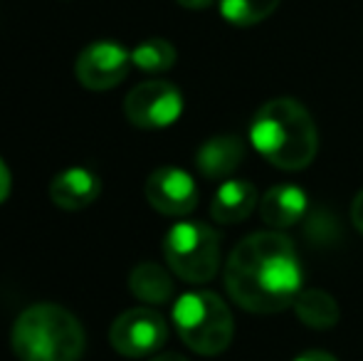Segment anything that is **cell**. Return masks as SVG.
Segmentation results:
<instances>
[{
  "mask_svg": "<svg viewBox=\"0 0 363 361\" xmlns=\"http://www.w3.org/2000/svg\"><path fill=\"white\" fill-rule=\"evenodd\" d=\"M151 361H188V359H186V357H181V354L168 352V354H158V357H153Z\"/></svg>",
  "mask_w": 363,
  "mask_h": 361,
  "instance_id": "obj_22",
  "label": "cell"
},
{
  "mask_svg": "<svg viewBox=\"0 0 363 361\" xmlns=\"http://www.w3.org/2000/svg\"><path fill=\"white\" fill-rule=\"evenodd\" d=\"M173 324L188 349L203 357H216L233 342L235 322L228 304L216 292H186L173 304Z\"/></svg>",
  "mask_w": 363,
  "mask_h": 361,
  "instance_id": "obj_4",
  "label": "cell"
},
{
  "mask_svg": "<svg viewBox=\"0 0 363 361\" xmlns=\"http://www.w3.org/2000/svg\"><path fill=\"white\" fill-rule=\"evenodd\" d=\"M220 15L235 28H252L277 10L279 0H218Z\"/></svg>",
  "mask_w": 363,
  "mask_h": 361,
  "instance_id": "obj_16",
  "label": "cell"
},
{
  "mask_svg": "<svg viewBox=\"0 0 363 361\" xmlns=\"http://www.w3.org/2000/svg\"><path fill=\"white\" fill-rule=\"evenodd\" d=\"M10 188H13V176H10V169L3 159H0V203L8 201Z\"/></svg>",
  "mask_w": 363,
  "mask_h": 361,
  "instance_id": "obj_18",
  "label": "cell"
},
{
  "mask_svg": "<svg viewBox=\"0 0 363 361\" xmlns=\"http://www.w3.org/2000/svg\"><path fill=\"white\" fill-rule=\"evenodd\" d=\"M124 114L136 129H168L183 114V94L176 84L148 79L126 94Z\"/></svg>",
  "mask_w": 363,
  "mask_h": 361,
  "instance_id": "obj_6",
  "label": "cell"
},
{
  "mask_svg": "<svg viewBox=\"0 0 363 361\" xmlns=\"http://www.w3.org/2000/svg\"><path fill=\"white\" fill-rule=\"evenodd\" d=\"M129 289L146 304H166L173 297V279L156 262H139L129 274Z\"/></svg>",
  "mask_w": 363,
  "mask_h": 361,
  "instance_id": "obj_14",
  "label": "cell"
},
{
  "mask_svg": "<svg viewBox=\"0 0 363 361\" xmlns=\"http://www.w3.org/2000/svg\"><path fill=\"white\" fill-rule=\"evenodd\" d=\"M131 65L134 62H131L129 50L111 40H99V43L86 45L79 52L74 62V74L84 89L106 91L124 82Z\"/></svg>",
  "mask_w": 363,
  "mask_h": 361,
  "instance_id": "obj_8",
  "label": "cell"
},
{
  "mask_svg": "<svg viewBox=\"0 0 363 361\" xmlns=\"http://www.w3.org/2000/svg\"><path fill=\"white\" fill-rule=\"evenodd\" d=\"M176 3L188 10H206V8H211L216 0H176Z\"/></svg>",
  "mask_w": 363,
  "mask_h": 361,
  "instance_id": "obj_21",
  "label": "cell"
},
{
  "mask_svg": "<svg viewBox=\"0 0 363 361\" xmlns=\"http://www.w3.org/2000/svg\"><path fill=\"white\" fill-rule=\"evenodd\" d=\"M146 201L153 211L163 216L181 218L196 211L198 206V188L188 171L176 166H161L146 179Z\"/></svg>",
  "mask_w": 363,
  "mask_h": 361,
  "instance_id": "obj_9",
  "label": "cell"
},
{
  "mask_svg": "<svg viewBox=\"0 0 363 361\" xmlns=\"http://www.w3.org/2000/svg\"><path fill=\"white\" fill-rule=\"evenodd\" d=\"M304 272L294 243L282 231L242 238L225 265V287L235 304L255 314H277L294 304Z\"/></svg>",
  "mask_w": 363,
  "mask_h": 361,
  "instance_id": "obj_1",
  "label": "cell"
},
{
  "mask_svg": "<svg viewBox=\"0 0 363 361\" xmlns=\"http://www.w3.org/2000/svg\"><path fill=\"white\" fill-rule=\"evenodd\" d=\"M168 339V324L156 309L134 307L114 319L109 329V344L121 357L139 359L158 352Z\"/></svg>",
  "mask_w": 363,
  "mask_h": 361,
  "instance_id": "obj_7",
  "label": "cell"
},
{
  "mask_svg": "<svg viewBox=\"0 0 363 361\" xmlns=\"http://www.w3.org/2000/svg\"><path fill=\"white\" fill-rule=\"evenodd\" d=\"M250 141L272 166L284 171H301L314 161L319 134L304 104L289 96L259 106L250 124Z\"/></svg>",
  "mask_w": 363,
  "mask_h": 361,
  "instance_id": "obj_2",
  "label": "cell"
},
{
  "mask_svg": "<svg viewBox=\"0 0 363 361\" xmlns=\"http://www.w3.org/2000/svg\"><path fill=\"white\" fill-rule=\"evenodd\" d=\"M10 347L20 361H79L86 337L69 309L38 302L18 314L10 332Z\"/></svg>",
  "mask_w": 363,
  "mask_h": 361,
  "instance_id": "obj_3",
  "label": "cell"
},
{
  "mask_svg": "<svg viewBox=\"0 0 363 361\" xmlns=\"http://www.w3.org/2000/svg\"><path fill=\"white\" fill-rule=\"evenodd\" d=\"M294 312L309 329H331L336 327L341 317V309L336 299L324 289H301L299 297L294 299Z\"/></svg>",
  "mask_w": 363,
  "mask_h": 361,
  "instance_id": "obj_15",
  "label": "cell"
},
{
  "mask_svg": "<svg viewBox=\"0 0 363 361\" xmlns=\"http://www.w3.org/2000/svg\"><path fill=\"white\" fill-rule=\"evenodd\" d=\"M294 361H339V359H334L331 354H326V352H304V354H299Z\"/></svg>",
  "mask_w": 363,
  "mask_h": 361,
  "instance_id": "obj_20",
  "label": "cell"
},
{
  "mask_svg": "<svg viewBox=\"0 0 363 361\" xmlns=\"http://www.w3.org/2000/svg\"><path fill=\"white\" fill-rule=\"evenodd\" d=\"M101 181L94 171L84 166H72V169L57 174L50 183V198L62 211H82L89 208L99 198Z\"/></svg>",
  "mask_w": 363,
  "mask_h": 361,
  "instance_id": "obj_10",
  "label": "cell"
},
{
  "mask_svg": "<svg viewBox=\"0 0 363 361\" xmlns=\"http://www.w3.org/2000/svg\"><path fill=\"white\" fill-rule=\"evenodd\" d=\"M131 62H134V67L148 74L166 72L176 65V48L163 38L144 40L131 50Z\"/></svg>",
  "mask_w": 363,
  "mask_h": 361,
  "instance_id": "obj_17",
  "label": "cell"
},
{
  "mask_svg": "<svg viewBox=\"0 0 363 361\" xmlns=\"http://www.w3.org/2000/svg\"><path fill=\"white\" fill-rule=\"evenodd\" d=\"M259 206L257 188L250 181H225L211 203V216L220 226L240 223Z\"/></svg>",
  "mask_w": 363,
  "mask_h": 361,
  "instance_id": "obj_13",
  "label": "cell"
},
{
  "mask_svg": "<svg viewBox=\"0 0 363 361\" xmlns=\"http://www.w3.org/2000/svg\"><path fill=\"white\" fill-rule=\"evenodd\" d=\"M306 193L301 191L294 183H279V186H272L259 201V216L267 223L272 231H284V228H291L304 218L306 213Z\"/></svg>",
  "mask_w": 363,
  "mask_h": 361,
  "instance_id": "obj_11",
  "label": "cell"
},
{
  "mask_svg": "<svg viewBox=\"0 0 363 361\" xmlns=\"http://www.w3.org/2000/svg\"><path fill=\"white\" fill-rule=\"evenodd\" d=\"M351 221H354V226L363 233V191H359V196L351 203Z\"/></svg>",
  "mask_w": 363,
  "mask_h": 361,
  "instance_id": "obj_19",
  "label": "cell"
},
{
  "mask_svg": "<svg viewBox=\"0 0 363 361\" xmlns=\"http://www.w3.org/2000/svg\"><path fill=\"white\" fill-rule=\"evenodd\" d=\"M163 257L173 274L186 282H211L220 267L218 231L206 223H176L163 238Z\"/></svg>",
  "mask_w": 363,
  "mask_h": 361,
  "instance_id": "obj_5",
  "label": "cell"
},
{
  "mask_svg": "<svg viewBox=\"0 0 363 361\" xmlns=\"http://www.w3.org/2000/svg\"><path fill=\"white\" fill-rule=\"evenodd\" d=\"M242 161H245V141L233 134L213 136L206 144H201V149L196 154L198 171L211 181L228 179L230 174H235L240 169Z\"/></svg>",
  "mask_w": 363,
  "mask_h": 361,
  "instance_id": "obj_12",
  "label": "cell"
}]
</instances>
